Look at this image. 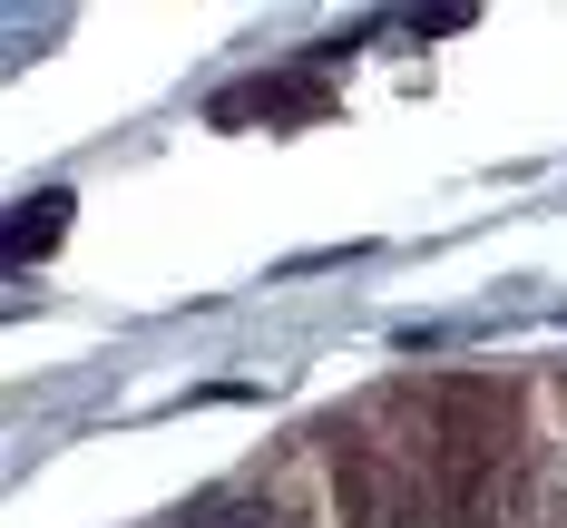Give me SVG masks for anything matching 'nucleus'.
Instances as JSON below:
<instances>
[{
  "label": "nucleus",
  "mask_w": 567,
  "mask_h": 528,
  "mask_svg": "<svg viewBox=\"0 0 567 528\" xmlns=\"http://www.w3.org/2000/svg\"><path fill=\"white\" fill-rule=\"evenodd\" d=\"M206 528H313V519H303L293 499H226Z\"/></svg>",
  "instance_id": "obj_1"
}]
</instances>
